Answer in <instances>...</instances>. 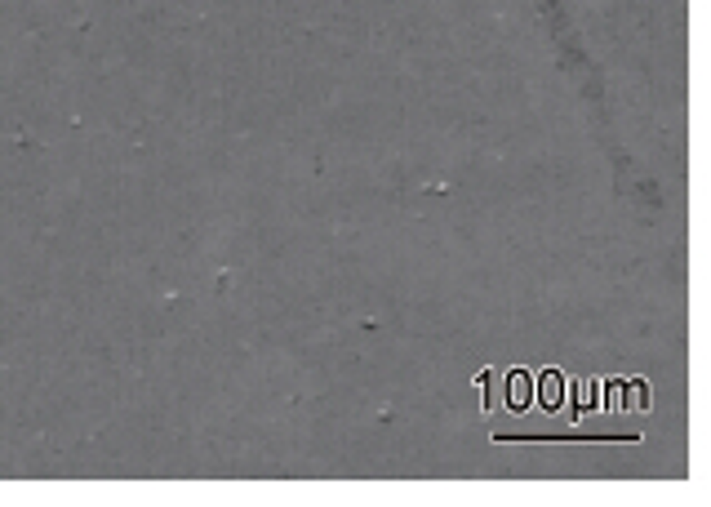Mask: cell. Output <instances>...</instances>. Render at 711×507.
Here are the masks:
<instances>
[{
  "instance_id": "cell-1",
  "label": "cell",
  "mask_w": 711,
  "mask_h": 507,
  "mask_svg": "<svg viewBox=\"0 0 711 507\" xmlns=\"http://www.w3.org/2000/svg\"><path fill=\"white\" fill-rule=\"evenodd\" d=\"M538 401L547 405V409H556L560 405V392H564V383H560V374H542V383H538Z\"/></svg>"
},
{
  "instance_id": "cell-2",
  "label": "cell",
  "mask_w": 711,
  "mask_h": 507,
  "mask_svg": "<svg viewBox=\"0 0 711 507\" xmlns=\"http://www.w3.org/2000/svg\"><path fill=\"white\" fill-rule=\"evenodd\" d=\"M507 388H511V405H516V409L529 405V374H511Z\"/></svg>"
}]
</instances>
